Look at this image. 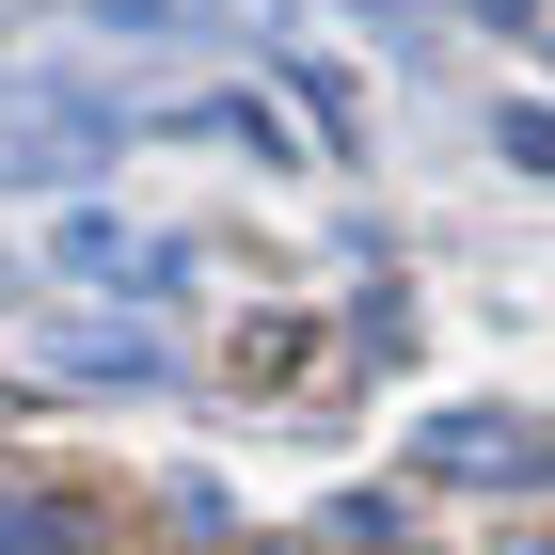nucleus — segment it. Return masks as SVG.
<instances>
[{
	"instance_id": "nucleus-1",
	"label": "nucleus",
	"mask_w": 555,
	"mask_h": 555,
	"mask_svg": "<svg viewBox=\"0 0 555 555\" xmlns=\"http://www.w3.org/2000/svg\"><path fill=\"white\" fill-rule=\"evenodd\" d=\"M95 159H112V112H95V95L0 80V175H16V191H64V175H95Z\"/></svg>"
},
{
	"instance_id": "nucleus-2",
	"label": "nucleus",
	"mask_w": 555,
	"mask_h": 555,
	"mask_svg": "<svg viewBox=\"0 0 555 555\" xmlns=\"http://www.w3.org/2000/svg\"><path fill=\"white\" fill-rule=\"evenodd\" d=\"M112 33H238V48H270V33H301V0H95Z\"/></svg>"
},
{
	"instance_id": "nucleus-3",
	"label": "nucleus",
	"mask_w": 555,
	"mask_h": 555,
	"mask_svg": "<svg viewBox=\"0 0 555 555\" xmlns=\"http://www.w3.org/2000/svg\"><path fill=\"white\" fill-rule=\"evenodd\" d=\"M413 461H428V476H540V428H492V413H444V428H428V444H413Z\"/></svg>"
},
{
	"instance_id": "nucleus-4",
	"label": "nucleus",
	"mask_w": 555,
	"mask_h": 555,
	"mask_svg": "<svg viewBox=\"0 0 555 555\" xmlns=\"http://www.w3.org/2000/svg\"><path fill=\"white\" fill-rule=\"evenodd\" d=\"M48 365H64V382H159V334H64Z\"/></svg>"
},
{
	"instance_id": "nucleus-5",
	"label": "nucleus",
	"mask_w": 555,
	"mask_h": 555,
	"mask_svg": "<svg viewBox=\"0 0 555 555\" xmlns=\"http://www.w3.org/2000/svg\"><path fill=\"white\" fill-rule=\"evenodd\" d=\"M0 555H80V508H48V492H0Z\"/></svg>"
},
{
	"instance_id": "nucleus-6",
	"label": "nucleus",
	"mask_w": 555,
	"mask_h": 555,
	"mask_svg": "<svg viewBox=\"0 0 555 555\" xmlns=\"http://www.w3.org/2000/svg\"><path fill=\"white\" fill-rule=\"evenodd\" d=\"M508 159H524V175H555V112H508Z\"/></svg>"
}]
</instances>
